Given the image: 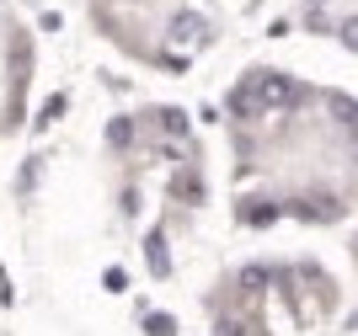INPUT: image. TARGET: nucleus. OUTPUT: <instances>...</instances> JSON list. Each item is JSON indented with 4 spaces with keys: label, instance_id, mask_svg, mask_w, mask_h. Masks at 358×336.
I'll list each match as a JSON object with an SVG mask.
<instances>
[{
    "label": "nucleus",
    "instance_id": "nucleus-1",
    "mask_svg": "<svg viewBox=\"0 0 358 336\" xmlns=\"http://www.w3.org/2000/svg\"><path fill=\"white\" fill-rule=\"evenodd\" d=\"M289 102H299V86L289 80V75H268L257 70L246 75L236 91H230V112L236 117H257V112H284Z\"/></svg>",
    "mask_w": 358,
    "mask_h": 336
},
{
    "label": "nucleus",
    "instance_id": "nucleus-2",
    "mask_svg": "<svg viewBox=\"0 0 358 336\" xmlns=\"http://www.w3.org/2000/svg\"><path fill=\"white\" fill-rule=\"evenodd\" d=\"M166 38L177 48H203V43H214V22L203 11H177L171 27H166Z\"/></svg>",
    "mask_w": 358,
    "mask_h": 336
},
{
    "label": "nucleus",
    "instance_id": "nucleus-3",
    "mask_svg": "<svg viewBox=\"0 0 358 336\" xmlns=\"http://www.w3.org/2000/svg\"><path fill=\"white\" fill-rule=\"evenodd\" d=\"M171 198H177V203H203V176H198V171H182L177 182H171Z\"/></svg>",
    "mask_w": 358,
    "mask_h": 336
},
{
    "label": "nucleus",
    "instance_id": "nucleus-4",
    "mask_svg": "<svg viewBox=\"0 0 358 336\" xmlns=\"http://www.w3.org/2000/svg\"><path fill=\"white\" fill-rule=\"evenodd\" d=\"M145 262L155 267V278H166V272H171V251H166V235H161V230L145 240Z\"/></svg>",
    "mask_w": 358,
    "mask_h": 336
},
{
    "label": "nucleus",
    "instance_id": "nucleus-5",
    "mask_svg": "<svg viewBox=\"0 0 358 336\" xmlns=\"http://www.w3.org/2000/svg\"><path fill=\"white\" fill-rule=\"evenodd\" d=\"M299 214H305V219H337V214H343V203H337V198H299Z\"/></svg>",
    "mask_w": 358,
    "mask_h": 336
},
{
    "label": "nucleus",
    "instance_id": "nucleus-6",
    "mask_svg": "<svg viewBox=\"0 0 358 336\" xmlns=\"http://www.w3.org/2000/svg\"><path fill=\"white\" fill-rule=\"evenodd\" d=\"M107 145H113V149L134 145V117H113V123H107Z\"/></svg>",
    "mask_w": 358,
    "mask_h": 336
},
{
    "label": "nucleus",
    "instance_id": "nucleus-7",
    "mask_svg": "<svg viewBox=\"0 0 358 336\" xmlns=\"http://www.w3.org/2000/svg\"><path fill=\"white\" fill-rule=\"evenodd\" d=\"M331 117H337V123H348V129H358V102H353V96H331Z\"/></svg>",
    "mask_w": 358,
    "mask_h": 336
},
{
    "label": "nucleus",
    "instance_id": "nucleus-8",
    "mask_svg": "<svg viewBox=\"0 0 358 336\" xmlns=\"http://www.w3.org/2000/svg\"><path fill=\"white\" fill-rule=\"evenodd\" d=\"M145 331L150 336H177V326H171V315H145Z\"/></svg>",
    "mask_w": 358,
    "mask_h": 336
},
{
    "label": "nucleus",
    "instance_id": "nucleus-9",
    "mask_svg": "<svg viewBox=\"0 0 358 336\" xmlns=\"http://www.w3.org/2000/svg\"><path fill=\"white\" fill-rule=\"evenodd\" d=\"M161 123H166V133H177V139L187 133V117H182L177 107H166V112H161Z\"/></svg>",
    "mask_w": 358,
    "mask_h": 336
},
{
    "label": "nucleus",
    "instance_id": "nucleus-10",
    "mask_svg": "<svg viewBox=\"0 0 358 336\" xmlns=\"http://www.w3.org/2000/svg\"><path fill=\"white\" fill-rule=\"evenodd\" d=\"M59 112H64V96H54V102H48L43 112H38V129H48V123H54V117H59Z\"/></svg>",
    "mask_w": 358,
    "mask_h": 336
},
{
    "label": "nucleus",
    "instance_id": "nucleus-11",
    "mask_svg": "<svg viewBox=\"0 0 358 336\" xmlns=\"http://www.w3.org/2000/svg\"><path fill=\"white\" fill-rule=\"evenodd\" d=\"M337 32H343V43H348V48H353V54H358V16H348V22H343V27H337Z\"/></svg>",
    "mask_w": 358,
    "mask_h": 336
},
{
    "label": "nucleus",
    "instance_id": "nucleus-12",
    "mask_svg": "<svg viewBox=\"0 0 358 336\" xmlns=\"http://www.w3.org/2000/svg\"><path fill=\"white\" fill-rule=\"evenodd\" d=\"M348 326H353V331H358V309H353V315H348Z\"/></svg>",
    "mask_w": 358,
    "mask_h": 336
},
{
    "label": "nucleus",
    "instance_id": "nucleus-13",
    "mask_svg": "<svg viewBox=\"0 0 358 336\" xmlns=\"http://www.w3.org/2000/svg\"><path fill=\"white\" fill-rule=\"evenodd\" d=\"M310 6H321V0H310Z\"/></svg>",
    "mask_w": 358,
    "mask_h": 336
}]
</instances>
